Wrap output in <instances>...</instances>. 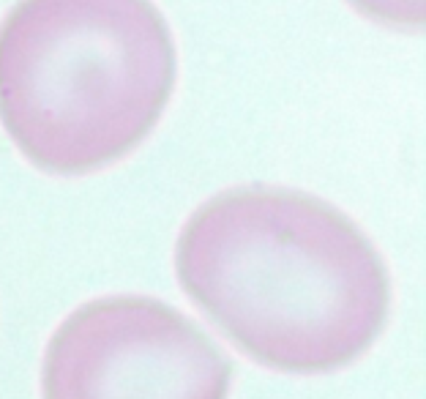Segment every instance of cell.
<instances>
[{
  "instance_id": "1",
  "label": "cell",
  "mask_w": 426,
  "mask_h": 399,
  "mask_svg": "<svg viewBox=\"0 0 426 399\" xmlns=\"http://www.w3.org/2000/svg\"><path fill=\"white\" fill-rule=\"evenodd\" d=\"M175 268L205 318L276 372L342 369L388 320L377 249L339 208L303 192L243 186L211 197L183 225Z\"/></svg>"
},
{
  "instance_id": "2",
  "label": "cell",
  "mask_w": 426,
  "mask_h": 399,
  "mask_svg": "<svg viewBox=\"0 0 426 399\" xmlns=\"http://www.w3.org/2000/svg\"><path fill=\"white\" fill-rule=\"evenodd\" d=\"M172 85V33L150 0H19L0 22V123L44 172L134 151Z\"/></svg>"
},
{
  "instance_id": "3",
  "label": "cell",
  "mask_w": 426,
  "mask_h": 399,
  "mask_svg": "<svg viewBox=\"0 0 426 399\" xmlns=\"http://www.w3.org/2000/svg\"><path fill=\"white\" fill-rule=\"evenodd\" d=\"M232 367L186 315L145 296L74 309L52 334L44 399H227Z\"/></svg>"
},
{
  "instance_id": "4",
  "label": "cell",
  "mask_w": 426,
  "mask_h": 399,
  "mask_svg": "<svg viewBox=\"0 0 426 399\" xmlns=\"http://www.w3.org/2000/svg\"><path fill=\"white\" fill-rule=\"evenodd\" d=\"M355 8L388 28H421L424 25V0H350Z\"/></svg>"
}]
</instances>
